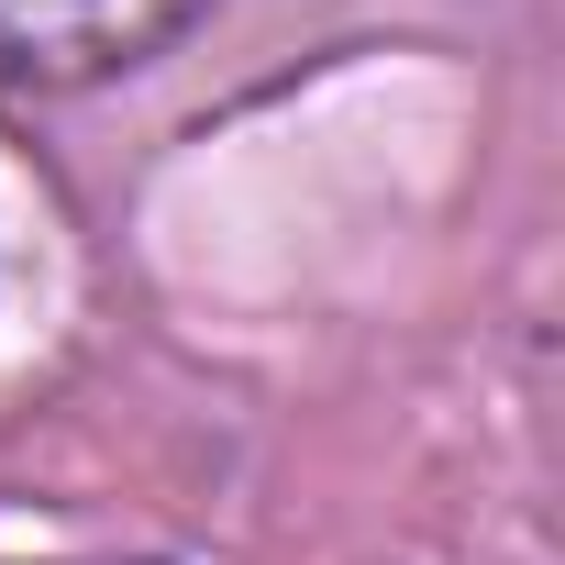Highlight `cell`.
<instances>
[{
    "label": "cell",
    "mask_w": 565,
    "mask_h": 565,
    "mask_svg": "<svg viewBox=\"0 0 565 565\" xmlns=\"http://www.w3.org/2000/svg\"><path fill=\"white\" fill-rule=\"evenodd\" d=\"M200 0H0V89H100L156 67Z\"/></svg>",
    "instance_id": "1"
}]
</instances>
